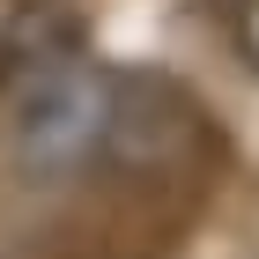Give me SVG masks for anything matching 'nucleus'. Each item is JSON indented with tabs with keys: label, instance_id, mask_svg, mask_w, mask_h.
<instances>
[{
	"label": "nucleus",
	"instance_id": "nucleus-1",
	"mask_svg": "<svg viewBox=\"0 0 259 259\" xmlns=\"http://www.w3.org/2000/svg\"><path fill=\"white\" fill-rule=\"evenodd\" d=\"M104 126H111V111H104V74H89V67H45V74H30V89L15 97L8 134H15V156L30 163V170H74V163L104 141Z\"/></svg>",
	"mask_w": 259,
	"mask_h": 259
},
{
	"label": "nucleus",
	"instance_id": "nucleus-2",
	"mask_svg": "<svg viewBox=\"0 0 259 259\" xmlns=\"http://www.w3.org/2000/svg\"><path fill=\"white\" fill-rule=\"evenodd\" d=\"M252 45H259V8H252Z\"/></svg>",
	"mask_w": 259,
	"mask_h": 259
}]
</instances>
